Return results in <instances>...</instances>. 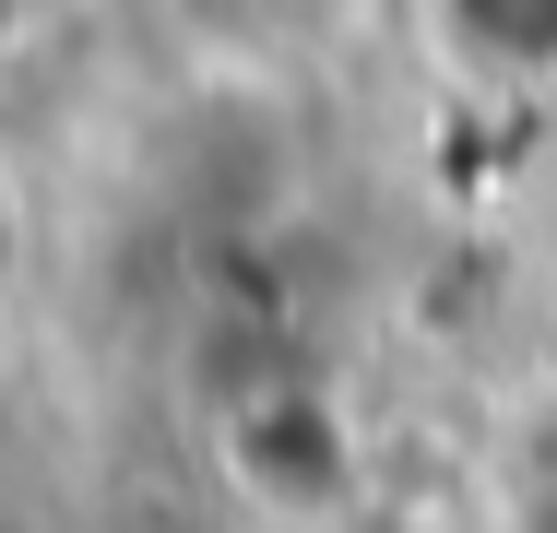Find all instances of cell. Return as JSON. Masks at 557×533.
<instances>
[{"instance_id": "cell-1", "label": "cell", "mask_w": 557, "mask_h": 533, "mask_svg": "<svg viewBox=\"0 0 557 533\" xmlns=\"http://www.w3.org/2000/svg\"><path fill=\"white\" fill-rule=\"evenodd\" d=\"M214 474L273 533H344L368 486V438L321 368H249L214 404Z\"/></svg>"}, {"instance_id": "cell-3", "label": "cell", "mask_w": 557, "mask_h": 533, "mask_svg": "<svg viewBox=\"0 0 557 533\" xmlns=\"http://www.w3.org/2000/svg\"><path fill=\"white\" fill-rule=\"evenodd\" d=\"M474 522L486 533H557V368L498 404L486 450H474Z\"/></svg>"}, {"instance_id": "cell-2", "label": "cell", "mask_w": 557, "mask_h": 533, "mask_svg": "<svg viewBox=\"0 0 557 533\" xmlns=\"http://www.w3.org/2000/svg\"><path fill=\"white\" fill-rule=\"evenodd\" d=\"M416 48L486 107H557V0H416Z\"/></svg>"}, {"instance_id": "cell-5", "label": "cell", "mask_w": 557, "mask_h": 533, "mask_svg": "<svg viewBox=\"0 0 557 533\" xmlns=\"http://www.w3.org/2000/svg\"><path fill=\"white\" fill-rule=\"evenodd\" d=\"M0 533H48V522H24V510H0Z\"/></svg>"}, {"instance_id": "cell-4", "label": "cell", "mask_w": 557, "mask_h": 533, "mask_svg": "<svg viewBox=\"0 0 557 533\" xmlns=\"http://www.w3.org/2000/svg\"><path fill=\"white\" fill-rule=\"evenodd\" d=\"M36 24H48V0H0V48H12V36H36Z\"/></svg>"}]
</instances>
